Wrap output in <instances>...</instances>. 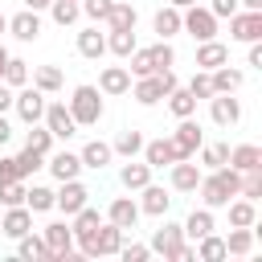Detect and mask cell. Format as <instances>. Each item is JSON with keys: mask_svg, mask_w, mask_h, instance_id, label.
I'll list each match as a JSON object with an SVG mask.
<instances>
[{"mask_svg": "<svg viewBox=\"0 0 262 262\" xmlns=\"http://www.w3.org/2000/svg\"><path fill=\"white\" fill-rule=\"evenodd\" d=\"M201 201H205V209H225L237 192H242V172L237 168H229V164H221V168H209V176H201Z\"/></svg>", "mask_w": 262, "mask_h": 262, "instance_id": "cell-1", "label": "cell"}, {"mask_svg": "<svg viewBox=\"0 0 262 262\" xmlns=\"http://www.w3.org/2000/svg\"><path fill=\"white\" fill-rule=\"evenodd\" d=\"M70 115L78 127H94L102 119V90L98 86H78L74 98H70Z\"/></svg>", "mask_w": 262, "mask_h": 262, "instance_id": "cell-2", "label": "cell"}, {"mask_svg": "<svg viewBox=\"0 0 262 262\" xmlns=\"http://www.w3.org/2000/svg\"><path fill=\"white\" fill-rule=\"evenodd\" d=\"M172 45L160 41V45H147V49H135L131 53V74L143 78V74H160V70H172Z\"/></svg>", "mask_w": 262, "mask_h": 262, "instance_id": "cell-3", "label": "cell"}, {"mask_svg": "<svg viewBox=\"0 0 262 262\" xmlns=\"http://www.w3.org/2000/svg\"><path fill=\"white\" fill-rule=\"evenodd\" d=\"M78 246H82L86 258H94V254H119V246H123V229H119L115 221H106V225H98L94 233H86Z\"/></svg>", "mask_w": 262, "mask_h": 262, "instance_id": "cell-4", "label": "cell"}, {"mask_svg": "<svg viewBox=\"0 0 262 262\" xmlns=\"http://www.w3.org/2000/svg\"><path fill=\"white\" fill-rule=\"evenodd\" d=\"M176 86V74L172 70H160V74H143L139 82H135V98L143 102V106H156L168 90Z\"/></svg>", "mask_w": 262, "mask_h": 262, "instance_id": "cell-5", "label": "cell"}, {"mask_svg": "<svg viewBox=\"0 0 262 262\" xmlns=\"http://www.w3.org/2000/svg\"><path fill=\"white\" fill-rule=\"evenodd\" d=\"M180 29H188L196 41H209V37H217V16L201 4H188V12L180 16Z\"/></svg>", "mask_w": 262, "mask_h": 262, "instance_id": "cell-6", "label": "cell"}, {"mask_svg": "<svg viewBox=\"0 0 262 262\" xmlns=\"http://www.w3.org/2000/svg\"><path fill=\"white\" fill-rule=\"evenodd\" d=\"M205 143V135H201V123H192V115L188 119H180V127L172 131V147H176V160H188V156H196V147Z\"/></svg>", "mask_w": 262, "mask_h": 262, "instance_id": "cell-7", "label": "cell"}, {"mask_svg": "<svg viewBox=\"0 0 262 262\" xmlns=\"http://www.w3.org/2000/svg\"><path fill=\"white\" fill-rule=\"evenodd\" d=\"M12 106H16V115H20V123H41V115H45V94L37 90V86H25L20 94H12Z\"/></svg>", "mask_w": 262, "mask_h": 262, "instance_id": "cell-8", "label": "cell"}, {"mask_svg": "<svg viewBox=\"0 0 262 262\" xmlns=\"http://www.w3.org/2000/svg\"><path fill=\"white\" fill-rule=\"evenodd\" d=\"M45 127H49V135L53 139H70L74 131H78V123H74V115H70V106L66 102H45Z\"/></svg>", "mask_w": 262, "mask_h": 262, "instance_id": "cell-9", "label": "cell"}, {"mask_svg": "<svg viewBox=\"0 0 262 262\" xmlns=\"http://www.w3.org/2000/svg\"><path fill=\"white\" fill-rule=\"evenodd\" d=\"M86 184H78V176L74 180H61V192H53V209H61L66 217H74L82 205H86Z\"/></svg>", "mask_w": 262, "mask_h": 262, "instance_id": "cell-10", "label": "cell"}, {"mask_svg": "<svg viewBox=\"0 0 262 262\" xmlns=\"http://www.w3.org/2000/svg\"><path fill=\"white\" fill-rule=\"evenodd\" d=\"M229 37L233 41H258L262 37V12H233L229 16Z\"/></svg>", "mask_w": 262, "mask_h": 262, "instance_id": "cell-11", "label": "cell"}, {"mask_svg": "<svg viewBox=\"0 0 262 262\" xmlns=\"http://www.w3.org/2000/svg\"><path fill=\"white\" fill-rule=\"evenodd\" d=\"M180 246H184V229H180V225H172V221H164V225L151 233V250H156V254H164V258H176V254H180Z\"/></svg>", "mask_w": 262, "mask_h": 262, "instance_id": "cell-12", "label": "cell"}, {"mask_svg": "<svg viewBox=\"0 0 262 262\" xmlns=\"http://www.w3.org/2000/svg\"><path fill=\"white\" fill-rule=\"evenodd\" d=\"M41 237H45V246H49V254H53V258H66V254L74 250V229H70L66 221L45 225V229H41Z\"/></svg>", "mask_w": 262, "mask_h": 262, "instance_id": "cell-13", "label": "cell"}, {"mask_svg": "<svg viewBox=\"0 0 262 262\" xmlns=\"http://www.w3.org/2000/svg\"><path fill=\"white\" fill-rule=\"evenodd\" d=\"M201 176H205V172H201V164H192V156L172 164V188H176V192H196Z\"/></svg>", "mask_w": 262, "mask_h": 262, "instance_id": "cell-14", "label": "cell"}, {"mask_svg": "<svg viewBox=\"0 0 262 262\" xmlns=\"http://www.w3.org/2000/svg\"><path fill=\"white\" fill-rule=\"evenodd\" d=\"M29 229H33V209H29V205H8V213L0 217V233L20 237V233H29Z\"/></svg>", "mask_w": 262, "mask_h": 262, "instance_id": "cell-15", "label": "cell"}, {"mask_svg": "<svg viewBox=\"0 0 262 262\" xmlns=\"http://www.w3.org/2000/svg\"><path fill=\"white\" fill-rule=\"evenodd\" d=\"M98 90L102 94H127L131 90V70L127 66H106L98 74Z\"/></svg>", "mask_w": 262, "mask_h": 262, "instance_id": "cell-16", "label": "cell"}, {"mask_svg": "<svg viewBox=\"0 0 262 262\" xmlns=\"http://www.w3.org/2000/svg\"><path fill=\"white\" fill-rule=\"evenodd\" d=\"M209 106H213V123H221V127H233V123L242 119V106H237L233 94H213Z\"/></svg>", "mask_w": 262, "mask_h": 262, "instance_id": "cell-17", "label": "cell"}, {"mask_svg": "<svg viewBox=\"0 0 262 262\" xmlns=\"http://www.w3.org/2000/svg\"><path fill=\"white\" fill-rule=\"evenodd\" d=\"M139 192H143V201H139V213H151V217H164V213H168L172 196H168V192H164L160 184H151V180H147V184H143Z\"/></svg>", "mask_w": 262, "mask_h": 262, "instance_id": "cell-18", "label": "cell"}, {"mask_svg": "<svg viewBox=\"0 0 262 262\" xmlns=\"http://www.w3.org/2000/svg\"><path fill=\"white\" fill-rule=\"evenodd\" d=\"M229 61V49L221 45V41H201V49H196V70H217V66H225Z\"/></svg>", "mask_w": 262, "mask_h": 262, "instance_id": "cell-19", "label": "cell"}, {"mask_svg": "<svg viewBox=\"0 0 262 262\" xmlns=\"http://www.w3.org/2000/svg\"><path fill=\"white\" fill-rule=\"evenodd\" d=\"M143 164H147V168L176 164V147H172V139H151V143H143Z\"/></svg>", "mask_w": 262, "mask_h": 262, "instance_id": "cell-20", "label": "cell"}, {"mask_svg": "<svg viewBox=\"0 0 262 262\" xmlns=\"http://www.w3.org/2000/svg\"><path fill=\"white\" fill-rule=\"evenodd\" d=\"M106 221H115L119 229H131V225L139 221V205H135L131 196H119V201H111V209H106Z\"/></svg>", "mask_w": 262, "mask_h": 262, "instance_id": "cell-21", "label": "cell"}, {"mask_svg": "<svg viewBox=\"0 0 262 262\" xmlns=\"http://www.w3.org/2000/svg\"><path fill=\"white\" fill-rule=\"evenodd\" d=\"M8 29H12V37H16V41H37L41 20H37V12H33V8H25V12H16V16L8 20Z\"/></svg>", "mask_w": 262, "mask_h": 262, "instance_id": "cell-22", "label": "cell"}, {"mask_svg": "<svg viewBox=\"0 0 262 262\" xmlns=\"http://www.w3.org/2000/svg\"><path fill=\"white\" fill-rule=\"evenodd\" d=\"M111 156H115V147H111V143H102V139H90V143L78 151L82 168H106V164H111Z\"/></svg>", "mask_w": 262, "mask_h": 262, "instance_id": "cell-23", "label": "cell"}, {"mask_svg": "<svg viewBox=\"0 0 262 262\" xmlns=\"http://www.w3.org/2000/svg\"><path fill=\"white\" fill-rule=\"evenodd\" d=\"M57 180H74L78 172H82V160L74 156V151H57V156H49V164H45Z\"/></svg>", "mask_w": 262, "mask_h": 262, "instance_id": "cell-24", "label": "cell"}, {"mask_svg": "<svg viewBox=\"0 0 262 262\" xmlns=\"http://www.w3.org/2000/svg\"><path fill=\"white\" fill-rule=\"evenodd\" d=\"M98 225H102V213H98V209H90V205H82V209L74 213V225H70V229H74V242H82V237H86V233H94Z\"/></svg>", "mask_w": 262, "mask_h": 262, "instance_id": "cell-25", "label": "cell"}, {"mask_svg": "<svg viewBox=\"0 0 262 262\" xmlns=\"http://www.w3.org/2000/svg\"><path fill=\"white\" fill-rule=\"evenodd\" d=\"M229 168H237V172L262 168V151H258L254 143H242V147H233V151H229Z\"/></svg>", "mask_w": 262, "mask_h": 262, "instance_id": "cell-26", "label": "cell"}, {"mask_svg": "<svg viewBox=\"0 0 262 262\" xmlns=\"http://www.w3.org/2000/svg\"><path fill=\"white\" fill-rule=\"evenodd\" d=\"M180 229H184L192 242H196V237H205V233H213V209H192V213H188V221H184Z\"/></svg>", "mask_w": 262, "mask_h": 262, "instance_id": "cell-27", "label": "cell"}, {"mask_svg": "<svg viewBox=\"0 0 262 262\" xmlns=\"http://www.w3.org/2000/svg\"><path fill=\"white\" fill-rule=\"evenodd\" d=\"M254 250V225H233L225 237V254H250Z\"/></svg>", "mask_w": 262, "mask_h": 262, "instance_id": "cell-28", "label": "cell"}, {"mask_svg": "<svg viewBox=\"0 0 262 262\" xmlns=\"http://www.w3.org/2000/svg\"><path fill=\"white\" fill-rule=\"evenodd\" d=\"M78 53H82V57H102V53H106V37H102L98 29H82V33H78Z\"/></svg>", "mask_w": 262, "mask_h": 262, "instance_id": "cell-29", "label": "cell"}, {"mask_svg": "<svg viewBox=\"0 0 262 262\" xmlns=\"http://www.w3.org/2000/svg\"><path fill=\"white\" fill-rule=\"evenodd\" d=\"M61 82H66V78H61V70H57V66H37V70H33V86H37L41 94L61 90Z\"/></svg>", "mask_w": 262, "mask_h": 262, "instance_id": "cell-30", "label": "cell"}, {"mask_svg": "<svg viewBox=\"0 0 262 262\" xmlns=\"http://www.w3.org/2000/svg\"><path fill=\"white\" fill-rule=\"evenodd\" d=\"M209 78H213V90H217V94H233V90L242 86V70H229V66L209 70Z\"/></svg>", "mask_w": 262, "mask_h": 262, "instance_id": "cell-31", "label": "cell"}, {"mask_svg": "<svg viewBox=\"0 0 262 262\" xmlns=\"http://www.w3.org/2000/svg\"><path fill=\"white\" fill-rule=\"evenodd\" d=\"M164 98H168V111H172L176 119H188V115L196 111V98H192L188 90H180V86H172V90H168Z\"/></svg>", "mask_w": 262, "mask_h": 262, "instance_id": "cell-32", "label": "cell"}, {"mask_svg": "<svg viewBox=\"0 0 262 262\" xmlns=\"http://www.w3.org/2000/svg\"><path fill=\"white\" fill-rule=\"evenodd\" d=\"M106 49L119 53V57H131V53H135V29H111Z\"/></svg>", "mask_w": 262, "mask_h": 262, "instance_id": "cell-33", "label": "cell"}, {"mask_svg": "<svg viewBox=\"0 0 262 262\" xmlns=\"http://www.w3.org/2000/svg\"><path fill=\"white\" fill-rule=\"evenodd\" d=\"M119 180H123V188H131V192H139L147 180H151V168L147 164H123V172H119Z\"/></svg>", "mask_w": 262, "mask_h": 262, "instance_id": "cell-34", "label": "cell"}, {"mask_svg": "<svg viewBox=\"0 0 262 262\" xmlns=\"http://www.w3.org/2000/svg\"><path fill=\"white\" fill-rule=\"evenodd\" d=\"M225 209H229V225H254V221H258V209H254V201H250V196L229 201Z\"/></svg>", "mask_w": 262, "mask_h": 262, "instance_id": "cell-35", "label": "cell"}, {"mask_svg": "<svg viewBox=\"0 0 262 262\" xmlns=\"http://www.w3.org/2000/svg\"><path fill=\"white\" fill-rule=\"evenodd\" d=\"M201 246H196V258L201 262H221V258H229L225 254V237H213V233H205V237H196Z\"/></svg>", "mask_w": 262, "mask_h": 262, "instance_id": "cell-36", "label": "cell"}, {"mask_svg": "<svg viewBox=\"0 0 262 262\" xmlns=\"http://www.w3.org/2000/svg\"><path fill=\"white\" fill-rule=\"evenodd\" d=\"M156 33H160V41H168L172 33H180V8H160L156 12Z\"/></svg>", "mask_w": 262, "mask_h": 262, "instance_id": "cell-37", "label": "cell"}, {"mask_svg": "<svg viewBox=\"0 0 262 262\" xmlns=\"http://www.w3.org/2000/svg\"><path fill=\"white\" fill-rule=\"evenodd\" d=\"M16 242H20V258H33V262H37V258H53V254H49V246H45V237H37L33 229H29V233H20Z\"/></svg>", "mask_w": 262, "mask_h": 262, "instance_id": "cell-38", "label": "cell"}, {"mask_svg": "<svg viewBox=\"0 0 262 262\" xmlns=\"http://www.w3.org/2000/svg\"><path fill=\"white\" fill-rule=\"evenodd\" d=\"M25 205H29L33 213H45V209H53V188H45V184H33V188H25Z\"/></svg>", "mask_w": 262, "mask_h": 262, "instance_id": "cell-39", "label": "cell"}, {"mask_svg": "<svg viewBox=\"0 0 262 262\" xmlns=\"http://www.w3.org/2000/svg\"><path fill=\"white\" fill-rule=\"evenodd\" d=\"M106 25L111 29H135V8L131 4H111V12H106Z\"/></svg>", "mask_w": 262, "mask_h": 262, "instance_id": "cell-40", "label": "cell"}, {"mask_svg": "<svg viewBox=\"0 0 262 262\" xmlns=\"http://www.w3.org/2000/svg\"><path fill=\"white\" fill-rule=\"evenodd\" d=\"M12 160H16V176H20V180H25V176H33L37 168H45V156H41V151H33V147H25V151H20V156H12Z\"/></svg>", "mask_w": 262, "mask_h": 262, "instance_id": "cell-41", "label": "cell"}, {"mask_svg": "<svg viewBox=\"0 0 262 262\" xmlns=\"http://www.w3.org/2000/svg\"><path fill=\"white\" fill-rule=\"evenodd\" d=\"M115 151H119V156H135V151H143V135H139L135 127L119 131V139H115Z\"/></svg>", "mask_w": 262, "mask_h": 262, "instance_id": "cell-42", "label": "cell"}, {"mask_svg": "<svg viewBox=\"0 0 262 262\" xmlns=\"http://www.w3.org/2000/svg\"><path fill=\"white\" fill-rule=\"evenodd\" d=\"M196 151H201V164H205V168L229 164V143H209V147H196Z\"/></svg>", "mask_w": 262, "mask_h": 262, "instance_id": "cell-43", "label": "cell"}, {"mask_svg": "<svg viewBox=\"0 0 262 262\" xmlns=\"http://www.w3.org/2000/svg\"><path fill=\"white\" fill-rule=\"evenodd\" d=\"M49 12L57 25H74L78 20V0H49Z\"/></svg>", "mask_w": 262, "mask_h": 262, "instance_id": "cell-44", "label": "cell"}, {"mask_svg": "<svg viewBox=\"0 0 262 262\" xmlns=\"http://www.w3.org/2000/svg\"><path fill=\"white\" fill-rule=\"evenodd\" d=\"M188 94L192 98H213L217 90H213V78H209V70H196L192 74V82H188Z\"/></svg>", "mask_w": 262, "mask_h": 262, "instance_id": "cell-45", "label": "cell"}, {"mask_svg": "<svg viewBox=\"0 0 262 262\" xmlns=\"http://www.w3.org/2000/svg\"><path fill=\"white\" fill-rule=\"evenodd\" d=\"M25 147H33V151L49 156V147H53V135H49V127H37V123H33V131H29V139H25Z\"/></svg>", "mask_w": 262, "mask_h": 262, "instance_id": "cell-46", "label": "cell"}, {"mask_svg": "<svg viewBox=\"0 0 262 262\" xmlns=\"http://www.w3.org/2000/svg\"><path fill=\"white\" fill-rule=\"evenodd\" d=\"M0 205H25V180H4L0 184Z\"/></svg>", "mask_w": 262, "mask_h": 262, "instance_id": "cell-47", "label": "cell"}, {"mask_svg": "<svg viewBox=\"0 0 262 262\" xmlns=\"http://www.w3.org/2000/svg\"><path fill=\"white\" fill-rule=\"evenodd\" d=\"M4 82H8V86H25V82H29V66H25L20 57H8V66H4Z\"/></svg>", "mask_w": 262, "mask_h": 262, "instance_id": "cell-48", "label": "cell"}, {"mask_svg": "<svg viewBox=\"0 0 262 262\" xmlns=\"http://www.w3.org/2000/svg\"><path fill=\"white\" fill-rule=\"evenodd\" d=\"M111 4H115V0H82V12H86L90 20H106Z\"/></svg>", "mask_w": 262, "mask_h": 262, "instance_id": "cell-49", "label": "cell"}, {"mask_svg": "<svg viewBox=\"0 0 262 262\" xmlns=\"http://www.w3.org/2000/svg\"><path fill=\"white\" fill-rule=\"evenodd\" d=\"M119 254H123V262H143V258L151 254V246H131V242H123Z\"/></svg>", "mask_w": 262, "mask_h": 262, "instance_id": "cell-50", "label": "cell"}, {"mask_svg": "<svg viewBox=\"0 0 262 262\" xmlns=\"http://www.w3.org/2000/svg\"><path fill=\"white\" fill-rule=\"evenodd\" d=\"M209 12H213L217 20H221V16H233V12H237V0H213Z\"/></svg>", "mask_w": 262, "mask_h": 262, "instance_id": "cell-51", "label": "cell"}, {"mask_svg": "<svg viewBox=\"0 0 262 262\" xmlns=\"http://www.w3.org/2000/svg\"><path fill=\"white\" fill-rule=\"evenodd\" d=\"M4 180H20V176H16V160H12V156H4V160H0V184H4Z\"/></svg>", "mask_w": 262, "mask_h": 262, "instance_id": "cell-52", "label": "cell"}, {"mask_svg": "<svg viewBox=\"0 0 262 262\" xmlns=\"http://www.w3.org/2000/svg\"><path fill=\"white\" fill-rule=\"evenodd\" d=\"M246 61H250V66H258V70H262V45H258V41H250V57H246Z\"/></svg>", "mask_w": 262, "mask_h": 262, "instance_id": "cell-53", "label": "cell"}, {"mask_svg": "<svg viewBox=\"0 0 262 262\" xmlns=\"http://www.w3.org/2000/svg\"><path fill=\"white\" fill-rule=\"evenodd\" d=\"M12 139V127H8V119H4V111H0V147Z\"/></svg>", "mask_w": 262, "mask_h": 262, "instance_id": "cell-54", "label": "cell"}, {"mask_svg": "<svg viewBox=\"0 0 262 262\" xmlns=\"http://www.w3.org/2000/svg\"><path fill=\"white\" fill-rule=\"evenodd\" d=\"M8 106H12V90L0 82V111H8Z\"/></svg>", "mask_w": 262, "mask_h": 262, "instance_id": "cell-55", "label": "cell"}, {"mask_svg": "<svg viewBox=\"0 0 262 262\" xmlns=\"http://www.w3.org/2000/svg\"><path fill=\"white\" fill-rule=\"evenodd\" d=\"M237 4H246L250 12H262V0H237Z\"/></svg>", "mask_w": 262, "mask_h": 262, "instance_id": "cell-56", "label": "cell"}, {"mask_svg": "<svg viewBox=\"0 0 262 262\" xmlns=\"http://www.w3.org/2000/svg\"><path fill=\"white\" fill-rule=\"evenodd\" d=\"M25 4H29L33 12H41V8H49V0H25Z\"/></svg>", "mask_w": 262, "mask_h": 262, "instance_id": "cell-57", "label": "cell"}, {"mask_svg": "<svg viewBox=\"0 0 262 262\" xmlns=\"http://www.w3.org/2000/svg\"><path fill=\"white\" fill-rule=\"evenodd\" d=\"M4 66H8V49L0 45V78H4Z\"/></svg>", "mask_w": 262, "mask_h": 262, "instance_id": "cell-58", "label": "cell"}, {"mask_svg": "<svg viewBox=\"0 0 262 262\" xmlns=\"http://www.w3.org/2000/svg\"><path fill=\"white\" fill-rule=\"evenodd\" d=\"M188 4H196V0H172V8H188Z\"/></svg>", "mask_w": 262, "mask_h": 262, "instance_id": "cell-59", "label": "cell"}, {"mask_svg": "<svg viewBox=\"0 0 262 262\" xmlns=\"http://www.w3.org/2000/svg\"><path fill=\"white\" fill-rule=\"evenodd\" d=\"M4 29H8V16H4V12H0V33H4Z\"/></svg>", "mask_w": 262, "mask_h": 262, "instance_id": "cell-60", "label": "cell"}]
</instances>
